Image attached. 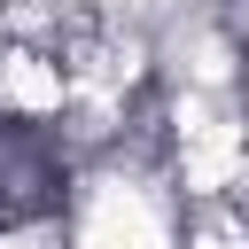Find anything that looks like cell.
Listing matches in <instances>:
<instances>
[{
    "instance_id": "1",
    "label": "cell",
    "mask_w": 249,
    "mask_h": 249,
    "mask_svg": "<svg viewBox=\"0 0 249 249\" xmlns=\"http://www.w3.org/2000/svg\"><path fill=\"white\" fill-rule=\"evenodd\" d=\"M0 249H70V233H62V218H16V226H0Z\"/></svg>"
}]
</instances>
